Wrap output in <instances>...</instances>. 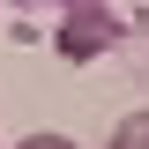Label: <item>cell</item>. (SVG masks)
<instances>
[{
	"mask_svg": "<svg viewBox=\"0 0 149 149\" xmlns=\"http://www.w3.org/2000/svg\"><path fill=\"white\" fill-rule=\"evenodd\" d=\"M127 37V22L112 15L104 0H74V8H60V30H52V52L60 60H104L112 45Z\"/></svg>",
	"mask_w": 149,
	"mask_h": 149,
	"instance_id": "6da1fadb",
	"label": "cell"
},
{
	"mask_svg": "<svg viewBox=\"0 0 149 149\" xmlns=\"http://www.w3.org/2000/svg\"><path fill=\"white\" fill-rule=\"evenodd\" d=\"M8 8H45V0H8Z\"/></svg>",
	"mask_w": 149,
	"mask_h": 149,
	"instance_id": "277c9868",
	"label": "cell"
},
{
	"mask_svg": "<svg viewBox=\"0 0 149 149\" xmlns=\"http://www.w3.org/2000/svg\"><path fill=\"white\" fill-rule=\"evenodd\" d=\"M112 149H149V112H127L112 127Z\"/></svg>",
	"mask_w": 149,
	"mask_h": 149,
	"instance_id": "7a4b0ae2",
	"label": "cell"
},
{
	"mask_svg": "<svg viewBox=\"0 0 149 149\" xmlns=\"http://www.w3.org/2000/svg\"><path fill=\"white\" fill-rule=\"evenodd\" d=\"M52 8H74V0H52Z\"/></svg>",
	"mask_w": 149,
	"mask_h": 149,
	"instance_id": "5b68a950",
	"label": "cell"
},
{
	"mask_svg": "<svg viewBox=\"0 0 149 149\" xmlns=\"http://www.w3.org/2000/svg\"><path fill=\"white\" fill-rule=\"evenodd\" d=\"M15 149H74V142H67V134H22Z\"/></svg>",
	"mask_w": 149,
	"mask_h": 149,
	"instance_id": "3957f363",
	"label": "cell"
}]
</instances>
